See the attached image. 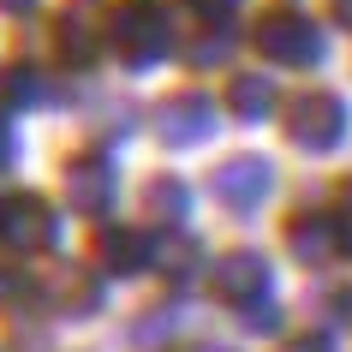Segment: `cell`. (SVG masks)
<instances>
[{"label": "cell", "instance_id": "2e32d148", "mask_svg": "<svg viewBox=\"0 0 352 352\" xmlns=\"http://www.w3.org/2000/svg\"><path fill=\"white\" fill-rule=\"evenodd\" d=\"M191 60H197V66H215V60H227V42H197Z\"/></svg>", "mask_w": 352, "mask_h": 352}, {"label": "cell", "instance_id": "7a4b0ae2", "mask_svg": "<svg viewBox=\"0 0 352 352\" xmlns=\"http://www.w3.org/2000/svg\"><path fill=\"white\" fill-rule=\"evenodd\" d=\"M0 239L12 251H48L60 239L54 204L36 197V191H6V204H0Z\"/></svg>", "mask_w": 352, "mask_h": 352}, {"label": "cell", "instance_id": "8992f818", "mask_svg": "<svg viewBox=\"0 0 352 352\" xmlns=\"http://www.w3.org/2000/svg\"><path fill=\"white\" fill-rule=\"evenodd\" d=\"M113 191H120V179H113V162H108V155L84 149V155L66 162V204H72L78 215H102V209L113 204Z\"/></svg>", "mask_w": 352, "mask_h": 352}, {"label": "cell", "instance_id": "52a82bcc", "mask_svg": "<svg viewBox=\"0 0 352 352\" xmlns=\"http://www.w3.org/2000/svg\"><path fill=\"white\" fill-rule=\"evenodd\" d=\"M209 293L221 305H257L269 293V263L257 251H227L215 269H209Z\"/></svg>", "mask_w": 352, "mask_h": 352}, {"label": "cell", "instance_id": "44dd1931", "mask_svg": "<svg viewBox=\"0 0 352 352\" xmlns=\"http://www.w3.org/2000/svg\"><path fill=\"white\" fill-rule=\"evenodd\" d=\"M0 204H6V191H0Z\"/></svg>", "mask_w": 352, "mask_h": 352}, {"label": "cell", "instance_id": "277c9868", "mask_svg": "<svg viewBox=\"0 0 352 352\" xmlns=\"http://www.w3.org/2000/svg\"><path fill=\"white\" fill-rule=\"evenodd\" d=\"M257 48L269 60H280V66L322 60V36H316V24L305 12H269V19H257Z\"/></svg>", "mask_w": 352, "mask_h": 352}, {"label": "cell", "instance_id": "8fae6325", "mask_svg": "<svg viewBox=\"0 0 352 352\" xmlns=\"http://www.w3.org/2000/svg\"><path fill=\"white\" fill-rule=\"evenodd\" d=\"M227 108L239 113V120H269V113H275V84H269V78H233Z\"/></svg>", "mask_w": 352, "mask_h": 352}, {"label": "cell", "instance_id": "d6986e66", "mask_svg": "<svg viewBox=\"0 0 352 352\" xmlns=\"http://www.w3.org/2000/svg\"><path fill=\"white\" fill-rule=\"evenodd\" d=\"M293 352H329V334H311V340H298Z\"/></svg>", "mask_w": 352, "mask_h": 352}, {"label": "cell", "instance_id": "6da1fadb", "mask_svg": "<svg viewBox=\"0 0 352 352\" xmlns=\"http://www.w3.org/2000/svg\"><path fill=\"white\" fill-rule=\"evenodd\" d=\"M102 36H108V48L126 60V66H155V60L173 48V30H167L162 0H113Z\"/></svg>", "mask_w": 352, "mask_h": 352}, {"label": "cell", "instance_id": "ba28073f", "mask_svg": "<svg viewBox=\"0 0 352 352\" xmlns=\"http://www.w3.org/2000/svg\"><path fill=\"white\" fill-rule=\"evenodd\" d=\"M149 251H155V239H149L144 227L108 221V227H96V233H90V257L102 263L108 275H144V269H149Z\"/></svg>", "mask_w": 352, "mask_h": 352}, {"label": "cell", "instance_id": "4fadbf2b", "mask_svg": "<svg viewBox=\"0 0 352 352\" xmlns=\"http://www.w3.org/2000/svg\"><path fill=\"white\" fill-rule=\"evenodd\" d=\"M42 72L36 66H6V72H0V108H36L42 102Z\"/></svg>", "mask_w": 352, "mask_h": 352}, {"label": "cell", "instance_id": "5bb4252c", "mask_svg": "<svg viewBox=\"0 0 352 352\" xmlns=\"http://www.w3.org/2000/svg\"><path fill=\"white\" fill-rule=\"evenodd\" d=\"M287 239H293L298 257H311V263H322V257L334 251V233H329L322 215H293V233H287Z\"/></svg>", "mask_w": 352, "mask_h": 352}, {"label": "cell", "instance_id": "9c48e42d", "mask_svg": "<svg viewBox=\"0 0 352 352\" xmlns=\"http://www.w3.org/2000/svg\"><path fill=\"white\" fill-rule=\"evenodd\" d=\"M269 162H257V155H233V162H221L215 173H209V191L221 197L227 209H257L263 197H269Z\"/></svg>", "mask_w": 352, "mask_h": 352}, {"label": "cell", "instance_id": "3957f363", "mask_svg": "<svg viewBox=\"0 0 352 352\" xmlns=\"http://www.w3.org/2000/svg\"><path fill=\"white\" fill-rule=\"evenodd\" d=\"M287 131H293V144H305V149H334L340 131H346V102L334 90H305L293 108H287Z\"/></svg>", "mask_w": 352, "mask_h": 352}, {"label": "cell", "instance_id": "ffe728a7", "mask_svg": "<svg viewBox=\"0 0 352 352\" xmlns=\"http://www.w3.org/2000/svg\"><path fill=\"white\" fill-rule=\"evenodd\" d=\"M334 19H340V24H352V0H334Z\"/></svg>", "mask_w": 352, "mask_h": 352}, {"label": "cell", "instance_id": "ac0fdd59", "mask_svg": "<svg viewBox=\"0 0 352 352\" xmlns=\"http://www.w3.org/2000/svg\"><path fill=\"white\" fill-rule=\"evenodd\" d=\"M36 6H42V0H0V12H6V19H30Z\"/></svg>", "mask_w": 352, "mask_h": 352}, {"label": "cell", "instance_id": "e0dca14e", "mask_svg": "<svg viewBox=\"0 0 352 352\" xmlns=\"http://www.w3.org/2000/svg\"><path fill=\"white\" fill-rule=\"evenodd\" d=\"M12 155H19V138H12V126L0 120V167H12Z\"/></svg>", "mask_w": 352, "mask_h": 352}, {"label": "cell", "instance_id": "30bf717a", "mask_svg": "<svg viewBox=\"0 0 352 352\" xmlns=\"http://www.w3.org/2000/svg\"><path fill=\"white\" fill-rule=\"evenodd\" d=\"M54 54H60V66H72V72H84L96 60V36H90V24L78 19V12H60L54 19Z\"/></svg>", "mask_w": 352, "mask_h": 352}, {"label": "cell", "instance_id": "5b68a950", "mask_svg": "<svg viewBox=\"0 0 352 352\" xmlns=\"http://www.w3.org/2000/svg\"><path fill=\"white\" fill-rule=\"evenodd\" d=\"M155 131H162V144H204L209 131H215V102L204 90H179L167 96L162 108H155Z\"/></svg>", "mask_w": 352, "mask_h": 352}, {"label": "cell", "instance_id": "7c38bea8", "mask_svg": "<svg viewBox=\"0 0 352 352\" xmlns=\"http://www.w3.org/2000/svg\"><path fill=\"white\" fill-rule=\"evenodd\" d=\"M144 204H149V215H162V227H179V221H186V209H191V191L179 186L173 173H162V179L144 191Z\"/></svg>", "mask_w": 352, "mask_h": 352}, {"label": "cell", "instance_id": "9a60e30c", "mask_svg": "<svg viewBox=\"0 0 352 352\" xmlns=\"http://www.w3.org/2000/svg\"><path fill=\"white\" fill-rule=\"evenodd\" d=\"M179 6H186L191 19H204V24H227V19H233V6H239V0H179Z\"/></svg>", "mask_w": 352, "mask_h": 352}]
</instances>
